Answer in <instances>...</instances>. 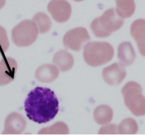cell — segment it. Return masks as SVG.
I'll use <instances>...</instances> for the list:
<instances>
[{
	"label": "cell",
	"mask_w": 145,
	"mask_h": 137,
	"mask_svg": "<svg viewBox=\"0 0 145 137\" xmlns=\"http://www.w3.org/2000/svg\"><path fill=\"white\" fill-rule=\"evenodd\" d=\"M24 109L29 120L44 124L52 120L59 111V101L50 89L37 86L28 94Z\"/></svg>",
	"instance_id": "1"
},
{
	"label": "cell",
	"mask_w": 145,
	"mask_h": 137,
	"mask_svg": "<svg viewBox=\"0 0 145 137\" xmlns=\"http://www.w3.org/2000/svg\"><path fill=\"white\" fill-rule=\"evenodd\" d=\"M124 22V19L118 15L115 9H110L101 16L92 21L91 28L97 37L105 38L121 28Z\"/></svg>",
	"instance_id": "2"
},
{
	"label": "cell",
	"mask_w": 145,
	"mask_h": 137,
	"mask_svg": "<svg viewBox=\"0 0 145 137\" xmlns=\"http://www.w3.org/2000/svg\"><path fill=\"white\" fill-rule=\"evenodd\" d=\"M114 54V49L109 43L91 42L84 46L83 57L89 66L98 67L111 61Z\"/></svg>",
	"instance_id": "3"
},
{
	"label": "cell",
	"mask_w": 145,
	"mask_h": 137,
	"mask_svg": "<svg viewBox=\"0 0 145 137\" xmlns=\"http://www.w3.org/2000/svg\"><path fill=\"white\" fill-rule=\"evenodd\" d=\"M126 107L136 116L145 115V97L139 84L134 81L128 82L121 90Z\"/></svg>",
	"instance_id": "4"
},
{
	"label": "cell",
	"mask_w": 145,
	"mask_h": 137,
	"mask_svg": "<svg viewBox=\"0 0 145 137\" xmlns=\"http://www.w3.org/2000/svg\"><path fill=\"white\" fill-rule=\"evenodd\" d=\"M38 30L33 20H25L12 30V40L13 42L19 47H26L33 44L37 40Z\"/></svg>",
	"instance_id": "5"
},
{
	"label": "cell",
	"mask_w": 145,
	"mask_h": 137,
	"mask_svg": "<svg viewBox=\"0 0 145 137\" xmlns=\"http://www.w3.org/2000/svg\"><path fill=\"white\" fill-rule=\"evenodd\" d=\"M90 41V37L86 29L78 27L68 31L63 38L64 46L74 51H79Z\"/></svg>",
	"instance_id": "6"
},
{
	"label": "cell",
	"mask_w": 145,
	"mask_h": 137,
	"mask_svg": "<svg viewBox=\"0 0 145 137\" xmlns=\"http://www.w3.org/2000/svg\"><path fill=\"white\" fill-rule=\"evenodd\" d=\"M47 9L53 19L58 23L67 22L71 16L72 7L67 0H52Z\"/></svg>",
	"instance_id": "7"
},
{
	"label": "cell",
	"mask_w": 145,
	"mask_h": 137,
	"mask_svg": "<svg viewBox=\"0 0 145 137\" xmlns=\"http://www.w3.org/2000/svg\"><path fill=\"white\" fill-rule=\"evenodd\" d=\"M124 66L119 63H115L103 69V77L104 81L110 85H119L126 77Z\"/></svg>",
	"instance_id": "8"
},
{
	"label": "cell",
	"mask_w": 145,
	"mask_h": 137,
	"mask_svg": "<svg viewBox=\"0 0 145 137\" xmlns=\"http://www.w3.org/2000/svg\"><path fill=\"white\" fill-rule=\"evenodd\" d=\"M26 125V121L22 115L16 112L11 113L5 120L2 134H20L25 130Z\"/></svg>",
	"instance_id": "9"
},
{
	"label": "cell",
	"mask_w": 145,
	"mask_h": 137,
	"mask_svg": "<svg viewBox=\"0 0 145 137\" xmlns=\"http://www.w3.org/2000/svg\"><path fill=\"white\" fill-rule=\"evenodd\" d=\"M17 69V64L11 58H3L1 63V84L5 85L14 78Z\"/></svg>",
	"instance_id": "10"
},
{
	"label": "cell",
	"mask_w": 145,
	"mask_h": 137,
	"mask_svg": "<svg viewBox=\"0 0 145 137\" xmlns=\"http://www.w3.org/2000/svg\"><path fill=\"white\" fill-rule=\"evenodd\" d=\"M145 20L138 19L135 21L131 27V34L137 43L142 55H145Z\"/></svg>",
	"instance_id": "11"
},
{
	"label": "cell",
	"mask_w": 145,
	"mask_h": 137,
	"mask_svg": "<svg viewBox=\"0 0 145 137\" xmlns=\"http://www.w3.org/2000/svg\"><path fill=\"white\" fill-rule=\"evenodd\" d=\"M59 70L55 65H44L37 69L36 78L41 82L50 83L55 81L59 76Z\"/></svg>",
	"instance_id": "12"
},
{
	"label": "cell",
	"mask_w": 145,
	"mask_h": 137,
	"mask_svg": "<svg viewBox=\"0 0 145 137\" xmlns=\"http://www.w3.org/2000/svg\"><path fill=\"white\" fill-rule=\"evenodd\" d=\"M118 57L124 66L131 65L136 59V53L132 44L129 42L120 43L118 49Z\"/></svg>",
	"instance_id": "13"
},
{
	"label": "cell",
	"mask_w": 145,
	"mask_h": 137,
	"mask_svg": "<svg viewBox=\"0 0 145 137\" xmlns=\"http://www.w3.org/2000/svg\"><path fill=\"white\" fill-rule=\"evenodd\" d=\"M53 63L61 71L66 72L72 68L74 65V58L67 51L61 50L54 55Z\"/></svg>",
	"instance_id": "14"
},
{
	"label": "cell",
	"mask_w": 145,
	"mask_h": 137,
	"mask_svg": "<svg viewBox=\"0 0 145 137\" xmlns=\"http://www.w3.org/2000/svg\"><path fill=\"white\" fill-rule=\"evenodd\" d=\"M116 11L118 15L125 19L132 16L136 10L135 0H115Z\"/></svg>",
	"instance_id": "15"
},
{
	"label": "cell",
	"mask_w": 145,
	"mask_h": 137,
	"mask_svg": "<svg viewBox=\"0 0 145 137\" xmlns=\"http://www.w3.org/2000/svg\"><path fill=\"white\" fill-rule=\"evenodd\" d=\"M94 119L99 125H106L110 123L113 117V111L107 105L97 107L93 113Z\"/></svg>",
	"instance_id": "16"
},
{
	"label": "cell",
	"mask_w": 145,
	"mask_h": 137,
	"mask_svg": "<svg viewBox=\"0 0 145 137\" xmlns=\"http://www.w3.org/2000/svg\"><path fill=\"white\" fill-rule=\"evenodd\" d=\"M118 133L123 135H133L137 133L138 130L136 121L131 118H128L121 122L117 127Z\"/></svg>",
	"instance_id": "17"
},
{
	"label": "cell",
	"mask_w": 145,
	"mask_h": 137,
	"mask_svg": "<svg viewBox=\"0 0 145 137\" xmlns=\"http://www.w3.org/2000/svg\"><path fill=\"white\" fill-rule=\"evenodd\" d=\"M33 21L36 23L39 34L47 33L51 28V19L44 13H39L36 14L33 18Z\"/></svg>",
	"instance_id": "18"
},
{
	"label": "cell",
	"mask_w": 145,
	"mask_h": 137,
	"mask_svg": "<svg viewBox=\"0 0 145 137\" xmlns=\"http://www.w3.org/2000/svg\"><path fill=\"white\" fill-rule=\"evenodd\" d=\"M69 129L63 122H57L51 127L43 128L38 132V134H68Z\"/></svg>",
	"instance_id": "19"
},
{
	"label": "cell",
	"mask_w": 145,
	"mask_h": 137,
	"mask_svg": "<svg viewBox=\"0 0 145 137\" xmlns=\"http://www.w3.org/2000/svg\"><path fill=\"white\" fill-rule=\"evenodd\" d=\"M118 129L116 125L111 124L103 126L99 132V134H117Z\"/></svg>",
	"instance_id": "20"
},
{
	"label": "cell",
	"mask_w": 145,
	"mask_h": 137,
	"mask_svg": "<svg viewBox=\"0 0 145 137\" xmlns=\"http://www.w3.org/2000/svg\"><path fill=\"white\" fill-rule=\"evenodd\" d=\"M74 1H76V2H80V1H82L83 0H74Z\"/></svg>",
	"instance_id": "21"
}]
</instances>
